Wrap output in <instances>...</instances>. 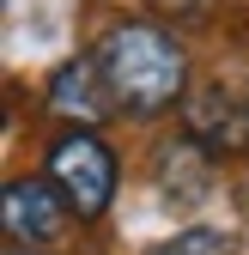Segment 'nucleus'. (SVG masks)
<instances>
[{"label":"nucleus","instance_id":"3","mask_svg":"<svg viewBox=\"0 0 249 255\" xmlns=\"http://www.w3.org/2000/svg\"><path fill=\"white\" fill-rule=\"evenodd\" d=\"M182 128H189V140L219 158V152H249V98L225 85H201L189 104H182Z\"/></svg>","mask_w":249,"mask_h":255},{"label":"nucleus","instance_id":"9","mask_svg":"<svg viewBox=\"0 0 249 255\" xmlns=\"http://www.w3.org/2000/svg\"><path fill=\"white\" fill-rule=\"evenodd\" d=\"M243 207H249V182H243Z\"/></svg>","mask_w":249,"mask_h":255},{"label":"nucleus","instance_id":"8","mask_svg":"<svg viewBox=\"0 0 249 255\" xmlns=\"http://www.w3.org/2000/svg\"><path fill=\"white\" fill-rule=\"evenodd\" d=\"M152 12H164V18H176V24H201V18L213 12V0H152Z\"/></svg>","mask_w":249,"mask_h":255},{"label":"nucleus","instance_id":"10","mask_svg":"<svg viewBox=\"0 0 249 255\" xmlns=\"http://www.w3.org/2000/svg\"><path fill=\"white\" fill-rule=\"evenodd\" d=\"M6 255H24V249H6Z\"/></svg>","mask_w":249,"mask_h":255},{"label":"nucleus","instance_id":"2","mask_svg":"<svg viewBox=\"0 0 249 255\" xmlns=\"http://www.w3.org/2000/svg\"><path fill=\"white\" fill-rule=\"evenodd\" d=\"M49 182L61 188V201L79 219H98L110 207V195H116V158L91 128H67L49 146Z\"/></svg>","mask_w":249,"mask_h":255},{"label":"nucleus","instance_id":"1","mask_svg":"<svg viewBox=\"0 0 249 255\" xmlns=\"http://www.w3.org/2000/svg\"><path fill=\"white\" fill-rule=\"evenodd\" d=\"M91 61H98L116 110H128V116H158L189 85V55L176 49V37L158 30V24H140V18L104 30V43H98Z\"/></svg>","mask_w":249,"mask_h":255},{"label":"nucleus","instance_id":"4","mask_svg":"<svg viewBox=\"0 0 249 255\" xmlns=\"http://www.w3.org/2000/svg\"><path fill=\"white\" fill-rule=\"evenodd\" d=\"M0 225L12 243H55L61 231V188L37 182V176H12L6 201H0Z\"/></svg>","mask_w":249,"mask_h":255},{"label":"nucleus","instance_id":"7","mask_svg":"<svg viewBox=\"0 0 249 255\" xmlns=\"http://www.w3.org/2000/svg\"><path fill=\"white\" fill-rule=\"evenodd\" d=\"M152 255H237V243H231L225 231H207V225H195V231H176L170 243H158Z\"/></svg>","mask_w":249,"mask_h":255},{"label":"nucleus","instance_id":"5","mask_svg":"<svg viewBox=\"0 0 249 255\" xmlns=\"http://www.w3.org/2000/svg\"><path fill=\"white\" fill-rule=\"evenodd\" d=\"M49 110L67 116V122H79V128L104 122L110 85H104V73H98V61H61V67L49 73Z\"/></svg>","mask_w":249,"mask_h":255},{"label":"nucleus","instance_id":"6","mask_svg":"<svg viewBox=\"0 0 249 255\" xmlns=\"http://www.w3.org/2000/svg\"><path fill=\"white\" fill-rule=\"evenodd\" d=\"M152 176H158V188L170 201H201L207 182H213V164H207V152L195 140H170V146H158V158H152Z\"/></svg>","mask_w":249,"mask_h":255}]
</instances>
